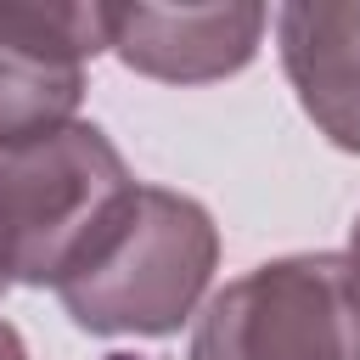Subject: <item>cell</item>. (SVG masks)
Segmentation results:
<instances>
[{"instance_id": "6da1fadb", "label": "cell", "mask_w": 360, "mask_h": 360, "mask_svg": "<svg viewBox=\"0 0 360 360\" xmlns=\"http://www.w3.org/2000/svg\"><path fill=\"white\" fill-rule=\"evenodd\" d=\"M214 259L219 231L202 202L169 186H135L56 298L96 338H169L208 292Z\"/></svg>"}, {"instance_id": "277c9868", "label": "cell", "mask_w": 360, "mask_h": 360, "mask_svg": "<svg viewBox=\"0 0 360 360\" xmlns=\"http://www.w3.org/2000/svg\"><path fill=\"white\" fill-rule=\"evenodd\" d=\"M96 51H107L101 6L0 0V146L68 129Z\"/></svg>"}, {"instance_id": "52a82bcc", "label": "cell", "mask_w": 360, "mask_h": 360, "mask_svg": "<svg viewBox=\"0 0 360 360\" xmlns=\"http://www.w3.org/2000/svg\"><path fill=\"white\" fill-rule=\"evenodd\" d=\"M0 360H28V349H22V338H17V326H6V321H0Z\"/></svg>"}, {"instance_id": "7a4b0ae2", "label": "cell", "mask_w": 360, "mask_h": 360, "mask_svg": "<svg viewBox=\"0 0 360 360\" xmlns=\"http://www.w3.org/2000/svg\"><path fill=\"white\" fill-rule=\"evenodd\" d=\"M135 174L96 124H68L28 146H0V270L6 281L62 287L118 208Z\"/></svg>"}, {"instance_id": "ba28073f", "label": "cell", "mask_w": 360, "mask_h": 360, "mask_svg": "<svg viewBox=\"0 0 360 360\" xmlns=\"http://www.w3.org/2000/svg\"><path fill=\"white\" fill-rule=\"evenodd\" d=\"M349 264L360 270V219H354V231H349Z\"/></svg>"}, {"instance_id": "3957f363", "label": "cell", "mask_w": 360, "mask_h": 360, "mask_svg": "<svg viewBox=\"0 0 360 360\" xmlns=\"http://www.w3.org/2000/svg\"><path fill=\"white\" fill-rule=\"evenodd\" d=\"M186 360H360V270L292 253L208 298Z\"/></svg>"}, {"instance_id": "5b68a950", "label": "cell", "mask_w": 360, "mask_h": 360, "mask_svg": "<svg viewBox=\"0 0 360 360\" xmlns=\"http://www.w3.org/2000/svg\"><path fill=\"white\" fill-rule=\"evenodd\" d=\"M107 51L163 84H208L253 62L264 6H101Z\"/></svg>"}, {"instance_id": "8992f818", "label": "cell", "mask_w": 360, "mask_h": 360, "mask_svg": "<svg viewBox=\"0 0 360 360\" xmlns=\"http://www.w3.org/2000/svg\"><path fill=\"white\" fill-rule=\"evenodd\" d=\"M281 68L298 90V107L315 129L360 152V6L343 0H298L276 11Z\"/></svg>"}, {"instance_id": "9c48e42d", "label": "cell", "mask_w": 360, "mask_h": 360, "mask_svg": "<svg viewBox=\"0 0 360 360\" xmlns=\"http://www.w3.org/2000/svg\"><path fill=\"white\" fill-rule=\"evenodd\" d=\"M6 287H11V281H6V270H0V292H6Z\"/></svg>"}]
</instances>
